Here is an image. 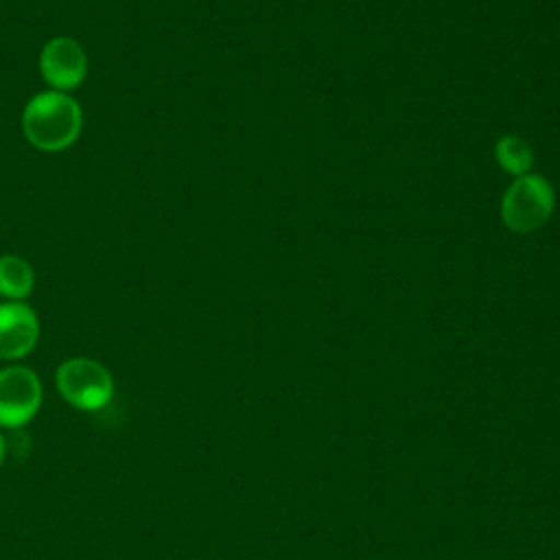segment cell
<instances>
[{
  "instance_id": "277c9868",
  "label": "cell",
  "mask_w": 560,
  "mask_h": 560,
  "mask_svg": "<svg viewBox=\"0 0 560 560\" xmlns=\"http://www.w3.org/2000/svg\"><path fill=\"white\" fill-rule=\"evenodd\" d=\"M44 398L35 370L9 363L0 368V429H22L39 411Z\"/></svg>"
},
{
  "instance_id": "52a82bcc",
  "label": "cell",
  "mask_w": 560,
  "mask_h": 560,
  "mask_svg": "<svg viewBox=\"0 0 560 560\" xmlns=\"http://www.w3.org/2000/svg\"><path fill=\"white\" fill-rule=\"evenodd\" d=\"M35 287V271L31 262L18 254L0 256V298L24 302Z\"/></svg>"
},
{
  "instance_id": "ba28073f",
  "label": "cell",
  "mask_w": 560,
  "mask_h": 560,
  "mask_svg": "<svg viewBox=\"0 0 560 560\" xmlns=\"http://www.w3.org/2000/svg\"><path fill=\"white\" fill-rule=\"evenodd\" d=\"M494 155H497V162L512 175H525L534 162V153H532V147L518 138V136H503L499 138L497 147H494Z\"/></svg>"
},
{
  "instance_id": "7a4b0ae2",
  "label": "cell",
  "mask_w": 560,
  "mask_h": 560,
  "mask_svg": "<svg viewBox=\"0 0 560 560\" xmlns=\"http://www.w3.org/2000/svg\"><path fill=\"white\" fill-rule=\"evenodd\" d=\"M55 381L61 398L81 411H101L114 396L112 372L96 359L72 357L61 361Z\"/></svg>"
},
{
  "instance_id": "9c48e42d",
  "label": "cell",
  "mask_w": 560,
  "mask_h": 560,
  "mask_svg": "<svg viewBox=\"0 0 560 560\" xmlns=\"http://www.w3.org/2000/svg\"><path fill=\"white\" fill-rule=\"evenodd\" d=\"M4 457H7V440H4V435H2V431H0V466H2Z\"/></svg>"
},
{
  "instance_id": "5b68a950",
  "label": "cell",
  "mask_w": 560,
  "mask_h": 560,
  "mask_svg": "<svg viewBox=\"0 0 560 560\" xmlns=\"http://www.w3.org/2000/svg\"><path fill=\"white\" fill-rule=\"evenodd\" d=\"M39 74L48 90L70 94L88 77V52L70 35L50 37L39 52Z\"/></svg>"
},
{
  "instance_id": "8992f818",
  "label": "cell",
  "mask_w": 560,
  "mask_h": 560,
  "mask_svg": "<svg viewBox=\"0 0 560 560\" xmlns=\"http://www.w3.org/2000/svg\"><path fill=\"white\" fill-rule=\"evenodd\" d=\"M39 341V317L26 302H0V359L15 363L28 357Z\"/></svg>"
},
{
  "instance_id": "3957f363",
  "label": "cell",
  "mask_w": 560,
  "mask_h": 560,
  "mask_svg": "<svg viewBox=\"0 0 560 560\" xmlns=\"http://www.w3.org/2000/svg\"><path fill=\"white\" fill-rule=\"evenodd\" d=\"M553 210V188L542 175L525 173L503 195L501 217L512 232L538 230Z\"/></svg>"
},
{
  "instance_id": "6da1fadb",
  "label": "cell",
  "mask_w": 560,
  "mask_h": 560,
  "mask_svg": "<svg viewBox=\"0 0 560 560\" xmlns=\"http://www.w3.org/2000/svg\"><path fill=\"white\" fill-rule=\"evenodd\" d=\"M83 129V112L74 96L57 90L33 94L22 109V131L31 147L44 153L66 151Z\"/></svg>"
}]
</instances>
